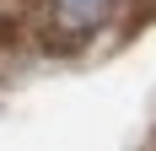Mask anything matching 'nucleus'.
<instances>
[{"label": "nucleus", "instance_id": "1", "mask_svg": "<svg viewBox=\"0 0 156 151\" xmlns=\"http://www.w3.org/2000/svg\"><path fill=\"white\" fill-rule=\"evenodd\" d=\"M113 11H119V0H48V32L65 43H81L108 27Z\"/></svg>", "mask_w": 156, "mask_h": 151}]
</instances>
